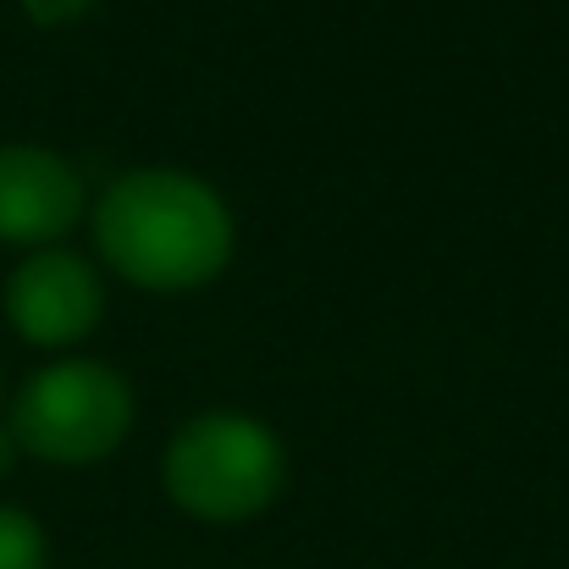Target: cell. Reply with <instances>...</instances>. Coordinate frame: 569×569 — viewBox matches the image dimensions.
<instances>
[{
    "label": "cell",
    "mask_w": 569,
    "mask_h": 569,
    "mask_svg": "<svg viewBox=\"0 0 569 569\" xmlns=\"http://www.w3.org/2000/svg\"><path fill=\"white\" fill-rule=\"evenodd\" d=\"M0 569H44V531L22 509H0Z\"/></svg>",
    "instance_id": "6"
},
{
    "label": "cell",
    "mask_w": 569,
    "mask_h": 569,
    "mask_svg": "<svg viewBox=\"0 0 569 569\" xmlns=\"http://www.w3.org/2000/svg\"><path fill=\"white\" fill-rule=\"evenodd\" d=\"M83 210L78 172L39 144H0V238L6 243H50Z\"/></svg>",
    "instance_id": "5"
},
{
    "label": "cell",
    "mask_w": 569,
    "mask_h": 569,
    "mask_svg": "<svg viewBox=\"0 0 569 569\" xmlns=\"http://www.w3.org/2000/svg\"><path fill=\"white\" fill-rule=\"evenodd\" d=\"M133 426V392L100 360H61L17 392L11 437L17 448L56 459V465H89L106 459Z\"/></svg>",
    "instance_id": "3"
},
{
    "label": "cell",
    "mask_w": 569,
    "mask_h": 569,
    "mask_svg": "<svg viewBox=\"0 0 569 569\" xmlns=\"http://www.w3.org/2000/svg\"><path fill=\"white\" fill-rule=\"evenodd\" d=\"M28 6H33L39 17H67V11H78L83 0H28Z\"/></svg>",
    "instance_id": "7"
},
{
    "label": "cell",
    "mask_w": 569,
    "mask_h": 569,
    "mask_svg": "<svg viewBox=\"0 0 569 569\" xmlns=\"http://www.w3.org/2000/svg\"><path fill=\"white\" fill-rule=\"evenodd\" d=\"M11 459H17V437H11V426H0V476L11 470Z\"/></svg>",
    "instance_id": "8"
},
{
    "label": "cell",
    "mask_w": 569,
    "mask_h": 569,
    "mask_svg": "<svg viewBox=\"0 0 569 569\" xmlns=\"http://www.w3.org/2000/svg\"><path fill=\"white\" fill-rule=\"evenodd\" d=\"M94 238L106 260L139 288H199L232 254V216L210 183L144 167L106 189Z\"/></svg>",
    "instance_id": "1"
},
{
    "label": "cell",
    "mask_w": 569,
    "mask_h": 569,
    "mask_svg": "<svg viewBox=\"0 0 569 569\" xmlns=\"http://www.w3.org/2000/svg\"><path fill=\"white\" fill-rule=\"evenodd\" d=\"M106 310L100 277L89 260L67 254V249H39L28 254L11 282H6V316L17 321V332L28 343H78Z\"/></svg>",
    "instance_id": "4"
},
{
    "label": "cell",
    "mask_w": 569,
    "mask_h": 569,
    "mask_svg": "<svg viewBox=\"0 0 569 569\" xmlns=\"http://www.w3.org/2000/svg\"><path fill=\"white\" fill-rule=\"evenodd\" d=\"M282 487V442L232 409H210L167 448V492L199 520H249Z\"/></svg>",
    "instance_id": "2"
}]
</instances>
